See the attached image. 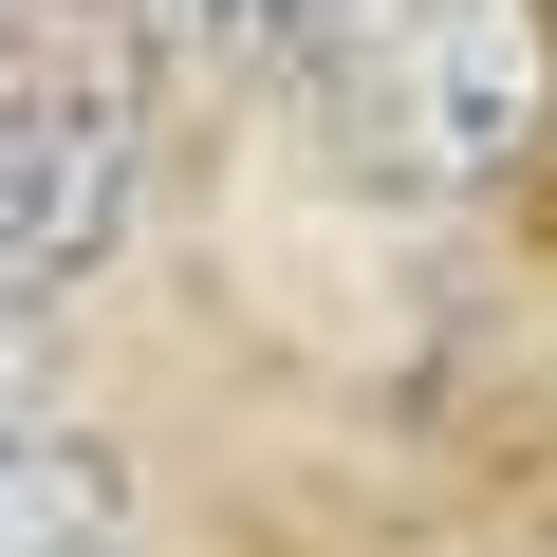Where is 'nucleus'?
Returning a JSON list of instances; mask_svg holds the SVG:
<instances>
[{
  "label": "nucleus",
  "instance_id": "1",
  "mask_svg": "<svg viewBox=\"0 0 557 557\" xmlns=\"http://www.w3.org/2000/svg\"><path fill=\"white\" fill-rule=\"evenodd\" d=\"M317 112L372 186L483 205L557 131V0H317Z\"/></svg>",
  "mask_w": 557,
  "mask_h": 557
},
{
  "label": "nucleus",
  "instance_id": "2",
  "mask_svg": "<svg viewBox=\"0 0 557 557\" xmlns=\"http://www.w3.org/2000/svg\"><path fill=\"white\" fill-rule=\"evenodd\" d=\"M149 205V20L38 0L0 38V335L57 317Z\"/></svg>",
  "mask_w": 557,
  "mask_h": 557
},
{
  "label": "nucleus",
  "instance_id": "3",
  "mask_svg": "<svg viewBox=\"0 0 557 557\" xmlns=\"http://www.w3.org/2000/svg\"><path fill=\"white\" fill-rule=\"evenodd\" d=\"M112 539H131L112 446L57 428V409H0V557H112Z\"/></svg>",
  "mask_w": 557,
  "mask_h": 557
}]
</instances>
